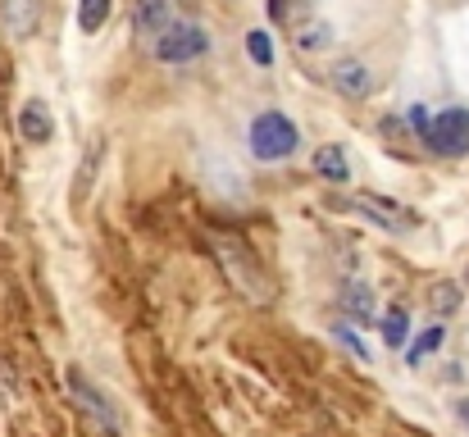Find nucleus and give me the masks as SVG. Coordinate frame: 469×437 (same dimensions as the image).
I'll return each mask as SVG.
<instances>
[{
	"label": "nucleus",
	"mask_w": 469,
	"mask_h": 437,
	"mask_svg": "<svg viewBox=\"0 0 469 437\" xmlns=\"http://www.w3.org/2000/svg\"><path fill=\"white\" fill-rule=\"evenodd\" d=\"M460 287L456 283H438L433 292H428V305H433V314H438V320H442V314H456L460 310Z\"/></svg>",
	"instance_id": "obj_15"
},
{
	"label": "nucleus",
	"mask_w": 469,
	"mask_h": 437,
	"mask_svg": "<svg viewBox=\"0 0 469 437\" xmlns=\"http://www.w3.org/2000/svg\"><path fill=\"white\" fill-rule=\"evenodd\" d=\"M247 55H251L255 64H273V36H269L264 28H251V32H247Z\"/></svg>",
	"instance_id": "obj_17"
},
{
	"label": "nucleus",
	"mask_w": 469,
	"mask_h": 437,
	"mask_svg": "<svg viewBox=\"0 0 469 437\" xmlns=\"http://www.w3.org/2000/svg\"><path fill=\"white\" fill-rule=\"evenodd\" d=\"M269 10H273V19H283V0H269Z\"/></svg>",
	"instance_id": "obj_21"
},
{
	"label": "nucleus",
	"mask_w": 469,
	"mask_h": 437,
	"mask_svg": "<svg viewBox=\"0 0 469 437\" xmlns=\"http://www.w3.org/2000/svg\"><path fill=\"white\" fill-rule=\"evenodd\" d=\"M19 133H23V142H32V146H46L51 133H55L51 109H46L42 101H28V105L19 109Z\"/></svg>",
	"instance_id": "obj_8"
},
{
	"label": "nucleus",
	"mask_w": 469,
	"mask_h": 437,
	"mask_svg": "<svg viewBox=\"0 0 469 437\" xmlns=\"http://www.w3.org/2000/svg\"><path fill=\"white\" fill-rule=\"evenodd\" d=\"M406 124H410L424 142H428V133H433V118H428V109H424V105H410V109H406Z\"/></svg>",
	"instance_id": "obj_19"
},
{
	"label": "nucleus",
	"mask_w": 469,
	"mask_h": 437,
	"mask_svg": "<svg viewBox=\"0 0 469 437\" xmlns=\"http://www.w3.org/2000/svg\"><path fill=\"white\" fill-rule=\"evenodd\" d=\"M32 14H36V0H10V10H5L10 32H14V36H28V32H32Z\"/></svg>",
	"instance_id": "obj_16"
},
{
	"label": "nucleus",
	"mask_w": 469,
	"mask_h": 437,
	"mask_svg": "<svg viewBox=\"0 0 469 437\" xmlns=\"http://www.w3.org/2000/svg\"><path fill=\"white\" fill-rule=\"evenodd\" d=\"M109 5H114V0H77V28H83V32H101L105 19H109Z\"/></svg>",
	"instance_id": "obj_12"
},
{
	"label": "nucleus",
	"mask_w": 469,
	"mask_h": 437,
	"mask_svg": "<svg viewBox=\"0 0 469 437\" xmlns=\"http://www.w3.org/2000/svg\"><path fill=\"white\" fill-rule=\"evenodd\" d=\"M333 333H337V342H342V346H346L351 355H356V360H369V355H365V342H360L356 333H351V324H337Z\"/></svg>",
	"instance_id": "obj_20"
},
{
	"label": "nucleus",
	"mask_w": 469,
	"mask_h": 437,
	"mask_svg": "<svg viewBox=\"0 0 469 437\" xmlns=\"http://www.w3.org/2000/svg\"><path fill=\"white\" fill-rule=\"evenodd\" d=\"M406 333H410V314H406V305H392V310L383 314V342L387 346H401Z\"/></svg>",
	"instance_id": "obj_13"
},
{
	"label": "nucleus",
	"mask_w": 469,
	"mask_h": 437,
	"mask_svg": "<svg viewBox=\"0 0 469 437\" xmlns=\"http://www.w3.org/2000/svg\"><path fill=\"white\" fill-rule=\"evenodd\" d=\"M456 410H460V419H465V424H469V401H460V406H456Z\"/></svg>",
	"instance_id": "obj_22"
},
{
	"label": "nucleus",
	"mask_w": 469,
	"mask_h": 437,
	"mask_svg": "<svg viewBox=\"0 0 469 437\" xmlns=\"http://www.w3.org/2000/svg\"><path fill=\"white\" fill-rule=\"evenodd\" d=\"M210 51V36L201 23H174L160 42H155V60L160 64H191Z\"/></svg>",
	"instance_id": "obj_3"
},
{
	"label": "nucleus",
	"mask_w": 469,
	"mask_h": 437,
	"mask_svg": "<svg viewBox=\"0 0 469 437\" xmlns=\"http://www.w3.org/2000/svg\"><path fill=\"white\" fill-rule=\"evenodd\" d=\"M315 174H319L324 182H351V160H346V150H342L337 142L315 150Z\"/></svg>",
	"instance_id": "obj_11"
},
{
	"label": "nucleus",
	"mask_w": 469,
	"mask_h": 437,
	"mask_svg": "<svg viewBox=\"0 0 469 437\" xmlns=\"http://www.w3.org/2000/svg\"><path fill=\"white\" fill-rule=\"evenodd\" d=\"M337 301H342V310L351 314V320L374 324V310H378V301H374V292H369L365 283H346V287L337 292Z\"/></svg>",
	"instance_id": "obj_10"
},
{
	"label": "nucleus",
	"mask_w": 469,
	"mask_h": 437,
	"mask_svg": "<svg viewBox=\"0 0 469 437\" xmlns=\"http://www.w3.org/2000/svg\"><path fill=\"white\" fill-rule=\"evenodd\" d=\"M64 383H69V396H73V401L83 406V410H87V415H92V419H96L105 433H114V437L124 433L119 410L109 406V396H105V392H101V387H96V383H92L83 369H77V365H69V369H64Z\"/></svg>",
	"instance_id": "obj_2"
},
{
	"label": "nucleus",
	"mask_w": 469,
	"mask_h": 437,
	"mask_svg": "<svg viewBox=\"0 0 469 437\" xmlns=\"http://www.w3.org/2000/svg\"><path fill=\"white\" fill-rule=\"evenodd\" d=\"M356 210L369 214V219H374L378 228H387V232H410V228H415V210L387 201V196H356Z\"/></svg>",
	"instance_id": "obj_6"
},
{
	"label": "nucleus",
	"mask_w": 469,
	"mask_h": 437,
	"mask_svg": "<svg viewBox=\"0 0 469 437\" xmlns=\"http://www.w3.org/2000/svg\"><path fill=\"white\" fill-rule=\"evenodd\" d=\"M133 23H137L142 36H155V42H160V36L174 28V23H169V0H137Z\"/></svg>",
	"instance_id": "obj_9"
},
{
	"label": "nucleus",
	"mask_w": 469,
	"mask_h": 437,
	"mask_svg": "<svg viewBox=\"0 0 469 437\" xmlns=\"http://www.w3.org/2000/svg\"><path fill=\"white\" fill-rule=\"evenodd\" d=\"M442 337H447V328H442V324H433V328H424V333H419V342H415V346L406 351V365H419V360H424V355H433V351L442 346Z\"/></svg>",
	"instance_id": "obj_14"
},
{
	"label": "nucleus",
	"mask_w": 469,
	"mask_h": 437,
	"mask_svg": "<svg viewBox=\"0 0 469 437\" xmlns=\"http://www.w3.org/2000/svg\"><path fill=\"white\" fill-rule=\"evenodd\" d=\"M101 150H105V146H101V142H92V150H87V165L77 169V191H83V196L92 191V178H96V165H101Z\"/></svg>",
	"instance_id": "obj_18"
},
{
	"label": "nucleus",
	"mask_w": 469,
	"mask_h": 437,
	"mask_svg": "<svg viewBox=\"0 0 469 437\" xmlns=\"http://www.w3.org/2000/svg\"><path fill=\"white\" fill-rule=\"evenodd\" d=\"M328 77H333L337 96H346V101H365V96L374 92V69H369L365 60H356V55L337 60V64L328 69Z\"/></svg>",
	"instance_id": "obj_5"
},
{
	"label": "nucleus",
	"mask_w": 469,
	"mask_h": 437,
	"mask_svg": "<svg viewBox=\"0 0 469 437\" xmlns=\"http://www.w3.org/2000/svg\"><path fill=\"white\" fill-rule=\"evenodd\" d=\"M296 146H301V133H296L292 118L279 114V109H264L251 124V150H255V160H264V165L287 160Z\"/></svg>",
	"instance_id": "obj_1"
},
{
	"label": "nucleus",
	"mask_w": 469,
	"mask_h": 437,
	"mask_svg": "<svg viewBox=\"0 0 469 437\" xmlns=\"http://www.w3.org/2000/svg\"><path fill=\"white\" fill-rule=\"evenodd\" d=\"M328 42H333V23H328V19H319V14H301V19H296V28H292L296 55H315V51H324Z\"/></svg>",
	"instance_id": "obj_7"
},
{
	"label": "nucleus",
	"mask_w": 469,
	"mask_h": 437,
	"mask_svg": "<svg viewBox=\"0 0 469 437\" xmlns=\"http://www.w3.org/2000/svg\"><path fill=\"white\" fill-rule=\"evenodd\" d=\"M424 146H433L438 155H469V109H442Z\"/></svg>",
	"instance_id": "obj_4"
}]
</instances>
